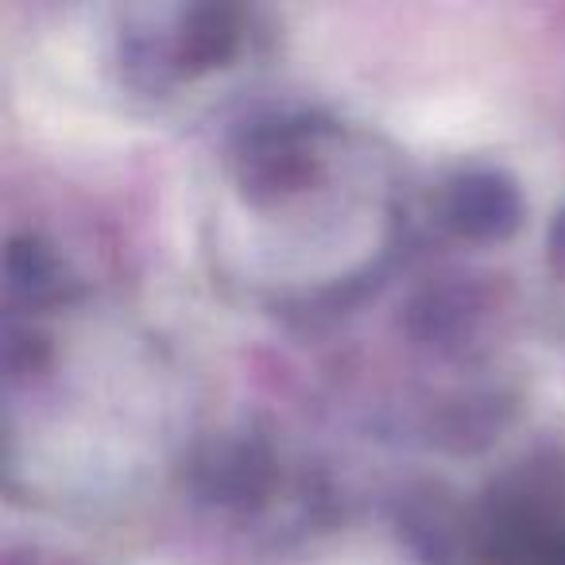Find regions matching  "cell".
I'll list each match as a JSON object with an SVG mask.
<instances>
[{
    "label": "cell",
    "mask_w": 565,
    "mask_h": 565,
    "mask_svg": "<svg viewBox=\"0 0 565 565\" xmlns=\"http://www.w3.org/2000/svg\"><path fill=\"white\" fill-rule=\"evenodd\" d=\"M515 190L503 186L495 179H469L457 190V217H461L465 228L472 233H492L500 225H511L515 221Z\"/></svg>",
    "instance_id": "cell-2"
},
{
    "label": "cell",
    "mask_w": 565,
    "mask_h": 565,
    "mask_svg": "<svg viewBox=\"0 0 565 565\" xmlns=\"http://www.w3.org/2000/svg\"><path fill=\"white\" fill-rule=\"evenodd\" d=\"M495 565H565V515L550 508H508L495 523Z\"/></svg>",
    "instance_id": "cell-1"
}]
</instances>
